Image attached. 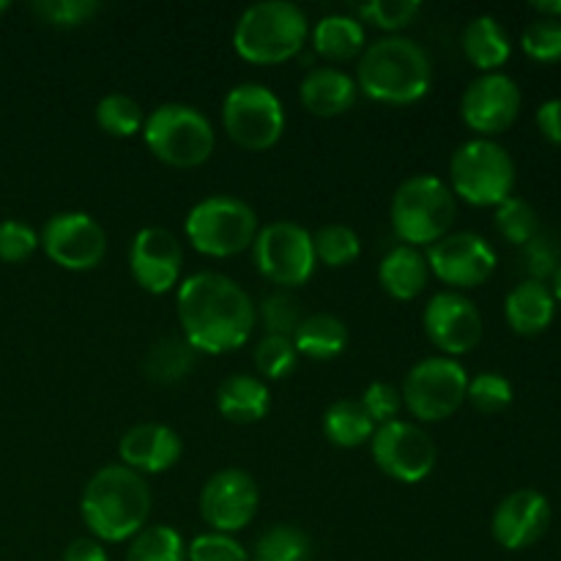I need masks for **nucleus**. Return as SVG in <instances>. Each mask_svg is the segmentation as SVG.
I'll list each match as a JSON object with an SVG mask.
<instances>
[{"mask_svg": "<svg viewBox=\"0 0 561 561\" xmlns=\"http://www.w3.org/2000/svg\"><path fill=\"white\" fill-rule=\"evenodd\" d=\"M175 310L184 340L197 354H228L252 337L257 310L236 279L197 272L179 285Z\"/></svg>", "mask_w": 561, "mask_h": 561, "instance_id": "obj_1", "label": "nucleus"}, {"mask_svg": "<svg viewBox=\"0 0 561 561\" xmlns=\"http://www.w3.org/2000/svg\"><path fill=\"white\" fill-rule=\"evenodd\" d=\"M80 515L99 542H126L140 535L151 515V488L124 463L99 469L80 499Z\"/></svg>", "mask_w": 561, "mask_h": 561, "instance_id": "obj_2", "label": "nucleus"}, {"mask_svg": "<svg viewBox=\"0 0 561 561\" xmlns=\"http://www.w3.org/2000/svg\"><path fill=\"white\" fill-rule=\"evenodd\" d=\"M433 66L425 49L405 36L367 44L356 66V88L367 99L392 107L414 104L431 91Z\"/></svg>", "mask_w": 561, "mask_h": 561, "instance_id": "obj_3", "label": "nucleus"}, {"mask_svg": "<svg viewBox=\"0 0 561 561\" xmlns=\"http://www.w3.org/2000/svg\"><path fill=\"white\" fill-rule=\"evenodd\" d=\"M307 14L288 0H263L239 16L233 49L257 66H277L296 58L307 42Z\"/></svg>", "mask_w": 561, "mask_h": 561, "instance_id": "obj_4", "label": "nucleus"}, {"mask_svg": "<svg viewBox=\"0 0 561 561\" xmlns=\"http://www.w3.org/2000/svg\"><path fill=\"white\" fill-rule=\"evenodd\" d=\"M392 230L405 247H433L444 236L453 233L458 219V197L453 195L447 181L436 175H411L394 190Z\"/></svg>", "mask_w": 561, "mask_h": 561, "instance_id": "obj_5", "label": "nucleus"}, {"mask_svg": "<svg viewBox=\"0 0 561 561\" xmlns=\"http://www.w3.org/2000/svg\"><path fill=\"white\" fill-rule=\"evenodd\" d=\"M142 140L159 162L170 168H201L217 148V135L206 115L192 104L164 102L146 115Z\"/></svg>", "mask_w": 561, "mask_h": 561, "instance_id": "obj_6", "label": "nucleus"}, {"mask_svg": "<svg viewBox=\"0 0 561 561\" xmlns=\"http://www.w3.org/2000/svg\"><path fill=\"white\" fill-rule=\"evenodd\" d=\"M515 162L504 146L474 137L455 148L449 159V190L477 208H496L515 190Z\"/></svg>", "mask_w": 561, "mask_h": 561, "instance_id": "obj_7", "label": "nucleus"}, {"mask_svg": "<svg viewBox=\"0 0 561 561\" xmlns=\"http://www.w3.org/2000/svg\"><path fill=\"white\" fill-rule=\"evenodd\" d=\"M257 230V214L250 203L230 195L203 197L190 208L184 222L190 244L208 257H233L252 250Z\"/></svg>", "mask_w": 561, "mask_h": 561, "instance_id": "obj_8", "label": "nucleus"}, {"mask_svg": "<svg viewBox=\"0 0 561 561\" xmlns=\"http://www.w3.org/2000/svg\"><path fill=\"white\" fill-rule=\"evenodd\" d=\"M222 126L230 140L244 151H268L285 131V107L272 88L241 82L222 102Z\"/></svg>", "mask_w": 561, "mask_h": 561, "instance_id": "obj_9", "label": "nucleus"}, {"mask_svg": "<svg viewBox=\"0 0 561 561\" xmlns=\"http://www.w3.org/2000/svg\"><path fill=\"white\" fill-rule=\"evenodd\" d=\"M469 373L453 356H427L405 376L400 394L403 409L420 422H444L466 403Z\"/></svg>", "mask_w": 561, "mask_h": 561, "instance_id": "obj_10", "label": "nucleus"}, {"mask_svg": "<svg viewBox=\"0 0 561 561\" xmlns=\"http://www.w3.org/2000/svg\"><path fill=\"white\" fill-rule=\"evenodd\" d=\"M255 268L279 288H299L316 272V250L312 233L290 219L268 222L257 230L252 241Z\"/></svg>", "mask_w": 561, "mask_h": 561, "instance_id": "obj_11", "label": "nucleus"}, {"mask_svg": "<svg viewBox=\"0 0 561 561\" xmlns=\"http://www.w3.org/2000/svg\"><path fill=\"white\" fill-rule=\"evenodd\" d=\"M370 453L378 469L392 480L416 485L436 469L438 449L420 425L405 420L378 425L370 438Z\"/></svg>", "mask_w": 561, "mask_h": 561, "instance_id": "obj_12", "label": "nucleus"}, {"mask_svg": "<svg viewBox=\"0 0 561 561\" xmlns=\"http://www.w3.org/2000/svg\"><path fill=\"white\" fill-rule=\"evenodd\" d=\"M44 255L66 272H91L107 255V233L85 211H60L44 222L38 236Z\"/></svg>", "mask_w": 561, "mask_h": 561, "instance_id": "obj_13", "label": "nucleus"}, {"mask_svg": "<svg viewBox=\"0 0 561 561\" xmlns=\"http://www.w3.org/2000/svg\"><path fill=\"white\" fill-rule=\"evenodd\" d=\"M261 491L244 469H222L201 491V518L219 535H236L255 520Z\"/></svg>", "mask_w": 561, "mask_h": 561, "instance_id": "obj_14", "label": "nucleus"}, {"mask_svg": "<svg viewBox=\"0 0 561 561\" xmlns=\"http://www.w3.org/2000/svg\"><path fill=\"white\" fill-rule=\"evenodd\" d=\"M520 102L518 82L504 71H491L469 82L460 99V118L471 131L491 140L518 121Z\"/></svg>", "mask_w": 561, "mask_h": 561, "instance_id": "obj_15", "label": "nucleus"}, {"mask_svg": "<svg viewBox=\"0 0 561 561\" xmlns=\"http://www.w3.org/2000/svg\"><path fill=\"white\" fill-rule=\"evenodd\" d=\"M427 268L436 279L453 288H480L496 272V252L482 236L460 230L427 247Z\"/></svg>", "mask_w": 561, "mask_h": 561, "instance_id": "obj_16", "label": "nucleus"}, {"mask_svg": "<svg viewBox=\"0 0 561 561\" xmlns=\"http://www.w3.org/2000/svg\"><path fill=\"white\" fill-rule=\"evenodd\" d=\"M427 340L444 351V356H463L482 340V316L469 296L458 290H438L427 299L422 312Z\"/></svg>", "mask_w": 561, "mask_h": 561, "instance_id": "obj_17", "label": "nucleus"}, {"mask_svg": "<svg viewBox=\"0 0 561 561\" xmlns=\"http://www.w3.org/2000/svg\"><path fill=\"white\" fill-rule=\"evenodd\" d=\"M181 266H184V250L170 230H137L129 250V272L146 294H170L181 279Z\"/></svg>", "mask_w": 561, "mask_h": 561, "instance_id": "obj_18", "label": "nucleus"}, {"mask_svg": "<svg viewBox=\"0 0 561 561\" xmlns=\"http://www.w3.org/2000/svg\"><path fill=\"white\" fill-rule=\"evenodd\" d=\"M551 518V502L540 491L520 488L493 510L491 535L504 551H526L546 537Z\"/></svg>", "mask_w": 561, "mask_h": 561, "instance_id": "obj_19", "label": "nucleus"}, {"mask_svg": "<svg viewBox=\"0 0 561 561\" xmlns=\"http://www.w3.org/2000/svg\"><path fill=\"white\" fill-rule=\"evenodd\" d=\"M181 453H184V444L179 433L159 422H140L129 427L118 442L121 463L140 477L173 469L181 460Z\"/></svg>", "mask_w": 561, "mask_h": 561, "instance_id": "obj_20", "label": "nucleus"}, {"mask_svg": "<svg viewBox=\"0 0 561 561\" xmlns=\"http://www.w3.org/2000/svg\"><path fill=\"white\" fill-rule=\"evenodd\" d=\"M359 88L351 75L334 66L312 69L299 85V102L316 118H337L356 104Z\"/></svg>", "mask_w": 561, "mask_h": 561, "instance_id": "obj_21", "label": "nucleus"}, {"mask_svg": "<svg viewBox=\"0 0 561 561\" xmlns=\"http://www.w3.org/2000/svg\"><path fill=\"white\" fill-rule=\"evenodd\" d=\"M504 318L515 334L537 337L551 329L553 318H557V299L546 283L524 279L504 299Z\"/></svg>", "mask_w": 561, "mask_h": 561, "instance_id": "obj_22", "label": "nucleus"}, {"mask_svg": "<svg viewBox=\"0 0 561 561\" xmlns=\"http://www.w3.org/2000/svg\"><path fill=\"white\" fill-rule=\"evenodd\" d=\"M272 409V392L266 381L250 373H233L217 389V411L236 425L261 422Z\"/></svg>", "mask_w": 561, "mask_h": 561, "instance_id": "obj_23", "label": "nucleus"}, {"mask_svg": "<svg viewBox=\"0 0 561 561\" xmlns=\"http://www.w3.org/2000/svg\"><path fill=\"white\" fill-rule=\"evenodd\" d=\"M427 279H431L427 257L416 247H394L378 263V283L398 301L416 299L427 288Z\"/></svg>", "mask_w": 561, "mask_h": 561, "instance_id": "obj_24", "label": "nucleus"}, {"mask_svg": "<svg viewBox=\"0 0 561 561\" xmlns=\"http://www.w3.org/2000/svg\"><path fill=\"white\" fill-rule=\"evenodd\" d=\"M463 55L469 58L471 66L482 71V75H491L499 71L513 55V42H510V33L504 31L502 22L491 14L474 16L469 25L463 27Z\"/></svg>", "mask_w": 561, "mask_h": 561, "instance_id": "obj_25", "label": "nucleus"}, {"mask_svg": "<svg viewBox=\"0 0 561 561\" xmlns=\"http://www.w3.org/2000/svg\"><path fill=\"white\" fill-rule=\"evenodd\" d=\"M296 354L312 362L337 359L348 345V327L332 312H310L294 332Z\"/></svg>", "mask_w": 561, "mask_h": 561, "instance_id": "obj_26", "label": "nucleus"}, {"mask_svg": "<svg viewBox=\"0 0 561 561\" xmlns=\"http://www.w3.org/2000/svg\"><path fill=\"white\" fill-rule=\"evenodd\" d=\"M312 47L332 64H345L365 53V27L351 14L321 16L312 27Z\"/></svg>", "mask_w": 561, "mask_h": 561, "instance_id": "obj_27", "label": "nucleus"}, {"mask_svg": "<svg viewBox=\"0 0 561 561\" xmlns=\"http://www.w3.org/2000/svg\"><path fill=\"white\" fill-rule=\"evenodd\" d=\"M376 433V422L370 420L362 400L343 398L334 400L323 414V436L340 449L365 447Z\"/></svg>", "mask_w": 561, "mask_h": 561, "instance_id": "obj_28", "label": "nucleus"}, {"mask_svg": "<svg viewBox=\"0 0 561 561\" xmlns=\"http://www.w3.org/2000/svg\"><path fill=\"white\" fill-rule=\"evenodd\" d=\"M197 365V351L186 343L184 337H162L148 348L146 362H142V370L146 378H151L153 383H179L195 370Z\"/></svg>", "mask_w": 561, "mask_h": 561, "instance_id": "obj_29", "label": "nucleus"}, {"mask_svg": "<svg viewBox=\"0 0 561 561\" xmlns=\"http://www.w3.org/2000/svg\"><path fill=\"white\" fill-rule=\"evenodd\" d=\"M312 542L301 529L290 524H277L263 531L255 542L250 561H310Z\"/></svg>", "mask_w": 561, "mask_h": 561, "instance_id": "obj_30", "label": "nucleus"}, {"mask_svg": "<svg viewBox=\"0 0 561 561\" xmlns=\"http://www.w3.org/2000/svg\"><path fill=\"white\" fill-rule=\"evenodd\" d=\"M96 126L110 137H135L146 126V110L126 93H107L96 104Z\"/></svg>", "mask_w": 561, "mask_h": 561, "instance_id": "obj_31", "label": "nucleus"}, {"mask_svg": "<svg viewBox=\"0 0 561 561\" xmlns=\"http://www.w3.org/2000/svg\"><path fill=\"white\" fill-rule=\"evenodd\" d=\"M126 561H186V542L170 526H146L131 537Z\"/></svg>", "mask_w": 561, "mask_h": 561, "instance_id": "obj_32", "label": "nucleus"}, {"mask_svg": "<svg viewBox=\"0 0 561 561\" xmlns=\"http://www.w3.org/2000/svg\"><path fill=\"white\" fill-rule=\"evenodd\" d=\"M493 225H496L499 236H502L507 244L524 247L540 233V214L524 197H507L502 206H496V214H493Z\"/></svg>", "mask_w": 561, "mask_h": 561, "instance_id": "obj_33", "label": "nucleus"}, {"mask_svg": "<svg viewBox=\"0 0 561 561\" xmlns=\"http://www.w3.org/2000/svg\"><path fill=\"white\" fill-rule=\"evenodd\" d=\"M312 250H316V261H321L323 266L343 268L362 255V241L354 228L334 222L312 233Z\"/></svg>", "mask_w": 561, "mask_h": 561, "instance_id": "obj_34", "label": "nucleus"}, {"mask_svg": "<svg viewBox=\"0 0 561 561\" xmlns=\"http://www.w3.org/2000/svg\"><path fill=\"white\" fill-rule=\"evenodd\" d=\"M252 362H255L257 373L263 378L279 381V378H288L296 370L299 354H296V345L290 337H283V334H263L257 340L255 351H252Z\"/></svg>", "mask_w": 561, "mask_h": 561, "instance_id": "obj_35", "label": "nucleus"}, {"mask_svg": "<svg viewBox=\"0 0 561 561\" xmlns=\"http://www.w3.org/2000/svg\"><path fill=\"white\" fill-rule=\"evenodd\" d=\"M513 383L502 373L485 370L480 376L469 378V389H466V403L480 414H502L504 409L513 405Z\"/></svg>", "mask_w": 561, "mask_h": 561, "instance_id": "obj_36", "label": "nucleus"}, {"mask_svg": "<svg viewBox=\"0 0 561 561\" xmlns=\"http://www.w3.org/2000/svg\"><path fill=\"white\" fill-rule=\"evenodd\" d=\"M307 312L301 301L288 290H274L266 296L261 305V321L266 327V334H283V337H294L299 323L305 321Z\"/></svg>", "mask_w": 561, "mask_h": 561, "instance_id": "obj_37", "label": "nucleus"}, {"mask_svg": "<svg viewBox=\"0 0 561 561\" xmlns=\"http://www.w3.org/2000/svg\"><path fill=\"white\" fill-rule=\"evenodd\" d=\"M561 263V244L551 233L540 230L529 244L520 247V268L526 272V279L546 283L553 277V272Z\"/></svg>", "mask_w": 561, "mask_h": 561, "instance_id": "obj_38", "label": "nucleus"}, {"mask_svg": "<svg viewBox=\"0 0 561 561\" xmlns=\"http://www.w3.org/2000/svg\"><path fill=\"white\" fill-rule=\"evenodd\" d=\"M520 49L526 53V58L537 60V64H557L561 60V20L537 16L535 22H529L520 33Z\"/></svg>", "mask_w": 561, "mask_h": 561, "instance_id": "obj_39", "label": "nucleus"}, {"mask_svg": "<svg viewBox=\"0 0 561 561\" xmlns=\"http://www.w3.org/2000/svg\"><path fill=\"white\" fill-rule=\"evenodd\" d=\"M420 14H422L420 0H373V3L359 5L362 20L373 22V25L389 33H398L403 31V27H409Z\"/></svg>", "mask_w": 561, "mask_h": 561, "instance_id": "obj_40", "label": "nucleus"}, {"mask_svg": "<svg viewBox=\"0 0 561 561\" xmlns=\"http://www.w3.org/2000/svg\"><path fill=\"white\" fill-rule=\"evenodd\" d=\"M31 11L53 27H80L99 14L96 0H38Z\"/></svg>", "mask_w": 561, "mask_h": 561, "instance_id": "obj_41", "label": "nucleus"}, {"mask_svg": "<svg viewBox=\"0 0 561 561\" xmlns=\"http://www.w3.org/2000/svg\"><path fill=\"white\" fill-rule=\"evenodd\" d=\"M186 561H250V553L233 535L206 531L186 546Z\"/></svg>", "mask_w": 561, "mask_h": 561, "instance_id": "obj_42", "label": "nucleus"}, {"mask_svg": "<svg viewBox=\"0 0 561 561\" xmlns=\"http://www.w3.org/2000/svg\"><path fill=\"white\" fill-rule=\"evenodd\" d=\"M38 250V233L20 219H3L0 222V261L22 263Z\"/></svg>", "mask_w": 561, "mask_h": 561, "instance_id": "obj_43", "label": "nucleus"}, {"mask_svg": "<svg viewBox=\"0 0 561 561\" xmlns=\"http://www.w3.org/2000/svg\"><path fill=\"white\" fill-rule=\"evenodd\" d=\"M362 405L367 409L370 420L376 422V427L387 425V422L398 420V414L403 411V394L394 383L373 381L362 394Z\"/></svg>", "mask_w": 561, "mask_h": 561, "instance_id": "obj_44", "label": "nucleus"}, {"mask_svg": "<svg viewBox=\"0 0 561 561\" xmlns=\"http://www.w3.org/2000/svg\"><path fill=\"white\" fill-rule=\"evenodd\" d=\"M537 129L553 146H561V99H548L537 107Z\"/></svg>", "mask_w": 561, "mask_h": 561, "instance_id": "obj_45", "label": "nucleus"}, {"mask_svg": "<svg viewBox=\"0 0 561 561\" xmlns=\"http://www.w3.org/2000/svg\"><path fill=\"white\" fill-rule=\"evenodd\" d=\"M64 561H110L104 542L93 540V537H77L69 542L64 551Z\"/></svg>", "mask_w": 561, "mask_h": 561, "instance_id": "obj_46", "label": "nucleus"}, {"mask_svg": "<svg viewBox=\"0 0 561 561\" xmlns=\"http://www.w3.org/2000/svg\"><path fill=\"white\" fill-rule=\"evenodd\" d=\"M531 9L542 16V20H561V0H537Z\"/></svg>", "mask_w": 561, "mask_h": 561, "instance_id": "obj_47", "label": "nucleus"}, {"mask_svg": "<svg viewBox=\"0 0 561 561\" xmlns=\"http://www.w3.org/2000/svg\"><path fill=\"white\" fill-rule=\"evenodd\" d=\"M548 288H551V294H553V299H557V305H561V263H559L557 272H553L551 285H548Z\"/></svg>", "mask_w": 561, "mask_h": 561, "instance_id": "obj_48", "label": "nucleus"}, {"mask_svg": "<svg viewBox=\"0 0 561 561\" xmlns=\"http://www.w3.org/2000/svg\"><path fill=\"white\" fill-rule=\"evenodd\" d=\"M9 0H0V14H3V11H9Z\"/></svg>", "mask_w": 561, "mask_h": 561, "instance_id": "obj_49", "label": "nucleus"}]
</instances>
